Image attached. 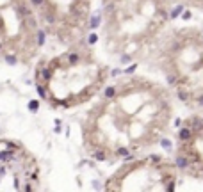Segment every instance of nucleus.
Here are the masks:
<instances>
[{"instance_id":"1","label":"nucleus","mask_w":203,"mask_h":192,"mask_svg":"<svg viewBox=\"0 0 203 192\" xmlns=\"http://www.w3.org/2000/svg\"><path fill=\"white\" fill-rule=\"evenodd\" d=\"M175 164H176V167H180V169H187L189 167V162L184 156H176V158H175Z\"/></svg>"},{"instance_id":"2","label":"nucleus","mask_w":203,"mask_h":192,"mask_svg":"<svg viewBox=\"0 0 203 192\" xmlns=\"http://www.w3.org/2000/svg\"><path fill=\"white\" fill-rule=\"evenodd\" d=\"M178 137H180L182 141H187V139H191V128H182L180 134H178Z\"/></svg>"},{"instance_id":"3","label":"nucleus","mask_w":203,"mask_h":192,"mask_svg":"<svg viewBox=\"0 0 203 192\" xmlns=\"http://www.w3.org/2000/svg\"><path fill=\"white\" fill-rule=\"evenodd\" d=\"M182 13H184V6H176V7H173V11H171L169 16H171V18H178Z\"/></svg>"},{"instance_id":"4","label":"nucleus","mask_w":203,"mask_h":192,"mask_svg":"<svg viewBox=\"0 0 203 192\" xmlns=\"http://www.w3.org/2000/svg\"><path fill=\"white\" fill-rule=\"evenodd\" d=\"M98 23H100V16H98V14H94L93 18H91V23H89V27H91V28H96V27H98Z\"/></svg>"},{"instance_id":"5","label":"nucleus","mask_w":203,"mask_h":192,"mask_svg":"<svg viewBox=\"0 0 203 192\" xmlns=\"http://www.w3.org/2000/svg\"><path fill=\"white\" fill-rule=\"evenodd\" d=\"M94 158H96V160H100V162H103V160L107 158V155H105L103 151H96V153H94Z\"/></svg>"},{"instance_id":"6","label":"nucleus","mask_w":203,"mask_h":192,"mask_svg":"<svg viewBox=\"0 0 203 192\" xmlns=\"http://www.w3.org/2000/svg\"><path fill=\"white\" fill-rule=\"evenodd\" d=\"M160 146L164 149H171V141H169V139H162V141H160Z\"/></svg>"},{"instance_id":"7","label":"nucleus","mask_w":203,"mask_h":192,"mask_svg":"<svg viewBox=\"0 0 203 192\" xmlns=\"http://www.w3.org/2000/svg\"><path fill=\"white\" fill-rule=\"evenodd\" d=\"M114 87H107V89H105V98H112V96H114Z\"/></svg>"},{"instance_id":"8","label":"nucleus","mask_w":203,"mask_h":192,"mask_svg":"<svg viewBox=\"0 0 203 192\" xmlns=\"http://www.w3.org/2000/svg\"><path fill=\"white\" fill-rule=\"evenodd\" d=\"M43 43H45V32L39 30V32H37V45H43Z\"/></svg>"},{"instance_id":"9","label":"nucleus","mask_w":203,"mask_h":192,"mask_svg":"<svg viewBox=\"0 0 203 192\" xmlns=\"http://www.w3.org/2000/svg\"><path fill=\"white\" fill-rule=\"evenodd\" d=\"M116 155H119V156H127V155H128V149H127V148H118Z\"/></svg>"},{"instance_id":"10","label":"nucleus","mask_w":203,"mask_h":192,"mask_svg":"<svg viewBox=\"0 0 203 192\" xmlns=\"http://www.w3.org/2000/svg\"><path fill=\"white\" fill-rule=\"evenodd\" d=\"M6 61H7V64H16V57H15V55H13V57H11V55H6Z\"/></svg>"},{"instance_id":"11","label":"nucleus","mask_w":203,"mask_h":192,"mask_svg":"<svg viewBox=\"0 0 203 192\" xmlns=\"http://www.w3.org/2000/svg\"><path fill=\"white\" fill-rule=\"evenodd\" d=\"M37 92H39V96H41V98H46V92H45V89L41 87V85H37Z\"/></svg>"},{"instance_id":"12","label":"nucleus","mask_w":203,"mask_h":192,"mask_svg":"<svg viewBox=\"0 0 203 192\" xmlns=\"http://www.w3.org/2000/svg\"><path fill=\"white\" fill-rule=\"evenodd\" d=\"M136 68H137V66H136V64H132V66H128V68L125 70V73H128V75H130V73H134V71H136Z\"/></svg>"},{"instance_id":"13","label":"nucleus","mask_w":203,"mask_h":192,"mask_svg":"<svg viewBox=\"0 0 203 192\" xmlns=\"http://www.w3.org/2000/svg\"><path fill=\"white\" fill-rule=\"evenodd\" d=\"M96 39H98V37H96V34H91L87 41H89V45H94V43H96Z\"/></svg>"},{"instance_id":"14","label":"nucleus","mask_w":203,"mask_h":192,"mask_svg":"<svg viewBox=\"0 0 203 192\" xmlns=\"http://www.w3.org/2000/svg\"><path fill=\"white\" fill-rule=\"evenodd\" d=\"M79 61V55L77 53H70V62H77Z\"/></svg>"},{"instance_id":"15","label":"nucleus","mask_w":203,"mask_h":192,"mask_svg":"<svg viewBox=\"0 0 203 192\" xmlns=\"http://www.w3.org/2000/svg\"><path fill=\"white\" fill-rule=\"evenodd\" d=\"M182 18H184V20H189V18H191V11H184Z\"/></svg>"},{"instance_id":"16","label":"nucleus","mask_w":203,"mask_h":192,"mask_svg":"<svg viewBox=\"0 0 203 192\" xmlns=\"http://www.w3.org/2000/svg\"><path fill=\"white\" fill-rule=\"evenodd\" d=\"M30 110H36V109H37V101H30Z\"/></svg>"},{"instance_id":"17","label":"nucleus","mask_w":203,"mask_h":192,"mask_svg":"<svg viewBox=\"0 0 203 192\" xmlns=\"http://www.w3.org/2000/svg\"><path fill=\"white\" fill-rule=\"evenodd\" d=\"M30 2H32L34 6H41V4H43V0H30Z\"/></svg>"},{"instance_id":"18","label":"nucleus","mask_w":203,"mask_h":192,"mask_svg":"<svg viewBox=\"0 0 203 192\" xmlns=\"http://www.w3.org/2000/svg\"><path fill=\"white\" fill-rule=\"evenodd\" d=\"M128 61H130V57H128V55H123V59H121V62H128Z\"/></svg>"},{"instance_id":"19","label":"nucleus","mask_w":203,"mask_h":192,"mask_svg":"<svg viewBox=\"0 0 203 192\" xmlns=\"http://www.w3.org/2000/svg\"><path fill=\"white\" fill-rule=\"evenodd\" d=\"M119 73H121V70H114V71H112V75H114V77H118Z\"/></svg>"},{"instance_id":"20","label":"nucleus","mask_w":203,"mask_h":192,"mask_svg":"<svg viewBox=\"0 0 203 192\" xmlns=\"http://www.w3.org/2000/svg\"><path fill=\"white\" fill-rule=\"evenodd\" d=\"M198 101H200V105H203V96H201L200 100H198Z\"/></svg>"},{"instance_id":"21","label":"nucleus","mask_w":203,"mask_h":192,"mask_svg":"<svg viewBox=\"0 0 203 192\" xmlns=\"http://www.w3.org/2000/svg\"><path fill=\"white\" fill-rule=\"evenodd\" d=\"M0 48H2V43H0Z\"/></svg>"}]
</instances>
